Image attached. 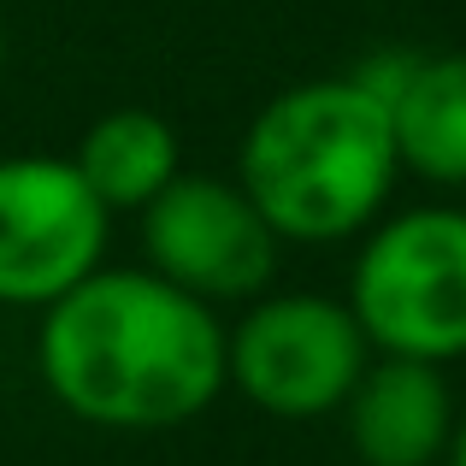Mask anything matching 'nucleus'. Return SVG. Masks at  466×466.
I'll return each instance as SVG.
<instances>
[{
    "mask_svg": "<svg viewBox=\"0 0 466 466\" xmlns=\"http://www.w3.org/2000/svg\"><path fill=\"white\" fill-rule=\"evenodd\" d=\"M35 372L83 425L171 431L201 420L230 384L225 325L148 266H95L77 289L42 308Z\"/></svg>",
    "mask_w": 466,
    "mask_h": 466,
    "instance_id": "f257e3e1",
    "label": "nucleus"
},
{
    "mask_svg": "<svg viewBox=\"0 0 466 466\" xmlns=\"http://www.w3.org/2000/svg\"><path fill=\"white\" fill-rule=\"evenodd\" d=\"M401 177L390 113L354 77H319L272 95L242 130L237 183L278 242H349L378 225Z\"/></svg>",
    "mask_w": 466,
    "mask_h": 466,
    "instance_id": "f03ea898",
    "label": "nucleus"
},
{
    "mask_svg": "<svg viewBox=\"0 0 466 466\" xmlns=\"http://www.w3.org/2000/svg\"><path fill=\"white\" fill-rule=\"evenodd\" d=\"M372 354L449 366L466 354V207H408L372 225L349 278Z\"/></svg>",
    "mask_w": 466,
    "mask_h": 466,
    "instance_id": "7ed1b4c3",
    "label": "nucleus"
},
{
    "mask_svg": "<svg viewBox=\"0 0 466 466\" xmlns=\"http://www.w3.org/2000/svg\"><path fill=\"white\" fill-rule=\"evenodd\" d=\"M372 342L349 301L330 296H254L237 330L225 337V372L242 396L272 420H319L342 413L349 390L360 384Z\"/></svg>",
    "mask_w": 466,
    "mask_h": 466,
    "instance_id": "20e7f679",
    "label": "nucleus"
},
{
    "mask_svg": "<svg viewBox=\"0 0 466 466\" xmlns=\"http://www.w3.org/2000/svg\"><path fill=\"white\" fill-rule=\"evenodd\" d=\"M278 230L254 195L213 171H177L142 207V254L148 272L189 289L195 301H254L278 272Z\"/></svg>",
    "mask_w": 466,
    "mask_h": 466,
    "instance_id": "39448f33",
    "label": "nucleus"
},
{
    "mask_svg": "<svg viewBox=\"0 0 466 466\" xmlns=\"http://www.w3.org/2000/svg\"><path fill=\"white\" fill-rule=\"evenodd\" d=\"M113 213L59 154L0 159V308H54L106 260Z\"/></svg>",
    "mask_w": 466,
    "mask_h": 466,
    "instance_id": "423d86ee",
    "label": "nucleus"
},
{
    "mask_svg": "<svg viewBox=\"0 0 466 466\" xmlns=\"http://www.w3.org/2000/svg\"><path fill=\"white\" fill-rule=\"evenodd\" d=\"M455 390L443 366L408 354H372L342 401L349 449L360 466H437L455 437Z\"/></svg>",
    "mask_w": 466,
    "mask_h": 466,
    "instance_id": "0eeeda50",
    "label": "nucleus"
},
{
    "mask_svg": "<svg viewBox=\"0 0 466 466\" xmlns=\"http://www.w3.org/2000/svg\"><path fill=\"white\" fill-rule=\"evenodd\" d=\"M384 113L401 171L431 189H466V54H420Z\"/></svg>",
    "mask_w": 466,
    "mask_h": 466,
    "instance_id": "6e6552de",
    "label": "nucleus"
},
{
    "mask_svg": "<svg viewBox=\"0 0 466 466\" xmlns=\"http://www.w3.org/2000/svg\"><path fill=\"white\" fill-rule=\"evenodd\" d=\"M71 166L83 171V183L95 189V201L106 213H142L183 171V148H177V130L159 113H148V106H118V113H101L83 130Z\"/></svg>",
    "mask_w": 466,
    "mask_h": 466,
    "instance_id": "1a4fd4ad",
    "label": "nucleus"
},
{
    "mask_svg": "<svg viewBox=\"0 0 466 466\" xmlns=\"http://www.w3.org/2000/svg\"><path fill=\"white\" fill-rule=\"evenodd\" d=\"M449 466H466V413L455 420V437H449V455H443Z\"/></svg>",
    "mask_w": 466,
    "mask_h": 466,
    "instance_id": "9d476101",
    "label": "nucleus"
},
{
    "mask_svg": "<svg viewBox=\"0 0 466 466\" xmlns=\"http://www.w3.org/2000/svg\"><path fill=\"white\" fill-rule=\"evenodd\" d=\"M0 59H6V30H0Z\"/></svg>",
    "mask_w": 466,
    "mask_h": 466,
    "instance_id": "9b49d317",
    "label": "nucleus"
}]
</instances>
